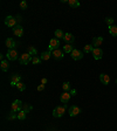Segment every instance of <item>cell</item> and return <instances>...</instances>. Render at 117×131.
<instances>
[{"instance_id": "obj_26", "label": "cell", "mask_w": 117, "mask_h": 131, "mask_svg": "<svg viewBox=\"0 0 117 131\" xmlns=\"http://www.w3.org/2000/svg\"><path fill=\"white\" fill-rule=\"evenodd\" d=\"M32 109H33V107H32V105H29V104H27V103H25V104H23V107H22V111H25L26 114H27V112H29Z\"/></svg>"}, {"instance_id": "obj_31", "label": "cell", "mask_w": 117, "mask_h": 131, "mask_svg": "<svg viewBox=\"0 0 117 131\" xmlns=\"http://www.w3.org/2000/svg\"><path fill=\"white\" fill-rule=\"evenodd\" d=\"M41 61H42V60H41V57L34 56L33 59H32V63H33V64H39V63L41 62Z\"/></svg>"}, {"instance_id": "obj_7", "label": "cell", "mask_w": 117, "mask_h": 131, "mask_svg": "<svg viewBox=\"0 0 117 131\" xmlns=\"http://www.w3.org/2000/svg\"><path fill=\"white\" fill-rule=\"evenodd\" d=\"M52 56H53L55 60H61V59H63V56H64V52L57 48V49L52 52Z\"/></svg>"}, {"instance_id": "obj_8", "label": "cell", "mask_w": 117, "mask_h": 131, "mask_svg": "<svg viewBox=\"0 0 117 131\" xmlns=\"http://www.w3.org/2000/svg\"><path fill=\"white\" fill-rule=\"evenodd\" d=\"M70 55L73 57V60H75V61L81 60V59L83 57V53L81 51H79V49H73V52L70 53Z\"/></svg>"}, {"instance_id": "obj_19", "label": "cell", "mask_w": 117, "mask_h": 131, "mask_svg": "<svg viewBox=\"0 0 117 131\" xmlns=\"http://www.w3.org/2000/svg\"><path fill=\"white\" fill-rule=\"evenodd\" d=\"M109 33L112 36H117V26L112 25V26H109Z\"/></svg>"}, {"instance_id": "obj_28", "label": "cell", "mask_w": 117, "mask_h": 131, "mask_svg": "<svg viewBox=\"0 0 117 131\" xmlns=\"http://www.w3.org/2000/svg\"><path fill=\"white\" fill-rule=\"evenodd\" d=\"M17 88H18V90L19 91H23L25 89H26V84L22 83V82H19V83L17 84Z\"/></svg>"}, {"instance_id": "obj_9", "label": "cell", "mask_w": 117, "mask_h": 131, "mask_svg": "<svg viewBox=\"0 0 117 131\" xmlns=\"http://www.w3.org/2000/svg\"><path fill=\"white\" fill-rule=\"evenodd\" d=\"M21 82V76L19 74H13L11 77V85L12 87H17V84Z\"/></svg>"}, {"instance_id": "obj_36", "label": "cell", "mask_w": 117, "mask_h": 131, "mask_svg": "<svg viewBox=\"0 0 117 131\" xmlns=\"http://www.w3.org/2000/svg\"><path fill=\"white\" fill-rule=\"evenodd\" d=\"M47 83V78H42L41 80V84H46Z\"/></svg>"}, {"instance_id": "obj_10", "label": "cell", "mask_w": 117, "mask_h": 131, "mask_svg": "<svg viewBox=\"0 0 117 131\" xmlns=\"http://www.w3.org/2000/svg\"><path fill=\"white\" fill-rule=\"evenodd\" d=\"M93 56L95 60H101L103 56V51L101 48H94L93 51Z\"/></svg>"}, {"instance_id": "obj_34", "label": "cell", "mask_w": 117, "mask_h": 131, "mask_svg": "<svg viewBox=\"0 0 117 131\" xmlns=\"http://www.w3.org/2000/svg\"><path fill=\"white\" fill-rule=\"evenodd\" d=\"M45 89V84H40L39 87H37V91H42Z\"/></svg>"}, {"instance_id": "obj_33", "label": "cell", "mask_w": 117, "mask_h": 131, "mask_svg": "<svg viewBox=\"0 0 117 131\" xmlns=\"http://www.w3.org/2000/svg\"><path fill=\"white\" fill-rule=\"evenodd\" d=\"M20 7H21V10H26V8H27V3H26V1H21V3H20Z\"/></svg>"}, {"instance_id": "obj_11", "label": "cell", "mask_w": 117, "mask_h": 131, "mask_svg": "<svg viewBox=\"0 0 117 131\" xmlns=\"http://www.w3.org/2000/svg\"><path fill=\"white\" fill-rule=\"evenodd\" d=\"M80 112H81V109L79 107H76V105H73V107L69 108V116L70 117H75V116H77Z\"/></svg>"}, {"instance_id": "obj_20", "label": "cell", "mask_w": 117, "mask_h": 131, "mask_svg": "<svg viewBox=\"0 0 117 131\" xmlns=\"http://www.w3.org/2000/svg\"><path fill=\"white\" fill-rule=\"evenodd\" d=\"M28 54H29L30 56H36V54H37V51H36V48L33 47V46H29L28 47Z\"/></svg>"}, {"instance_id": "obj_2", "label": "cell", "mask_w": 117, "mask_h": 131, "mask_svg": "<svg viewBox=\"0 0 117 131\" xmlns=\"http://www.w3.org/2000/svg\"><path fill=\"white\" fill-rule=\"evenodd\" d=\"M66 112V107H62V105H59L56 107L55 109L53 110V116L55 118H59V117H62L63 114Z\"/></svg>"}, {"instance_id": "obj_16", "label": "cell", "mask_w": 117, "mask_h": 131, "mask_svg": "<svg viewBox=\"0 0 117 131\" xmlns=\"http://www.w3.org/2000/svg\"><path fill=\"white\" fill-rule=\"evenodd\" d=\"M100 81L104 84V85H107V84L110 83V76L107 75V74H101L100 75Z\"/></svg>"}, {"instance_id": "obj_21", "label": "cell", "mask_w": 117, "mask_h": 131, "mask_svg": "<svg viewBox=\"0 0 117 131\" xmlns=\"http://www.w3.org/2000/svg\"><path fill=\"white\" fill-rule=\"evenodd\" d=\"M8 68H10V63H8L6 60L1 61V70H3V71H7V70H8Z\"/></svg>"}, {"instance_id": "obj_35", "label": "cell", "mask_w": 117, "mask_h": 131, "mask_svg": "<svg viewBox=\"0 0 117 131\" xmlns=\"http://www.w3.org/2000/svg\"><path fill=\"white\" fill-rule=\"evenodd\" d=\"M69 94L71 95V96H75V95H76V90H75V89H70V90H69Z\"/></svg>"}, {"instance_id": "obj_14", "label": "cell", "mask_w": 117, "mask_h": 131, "mask_svg": "<svg viewBox=\"0 0 117 131\" xmlns=\"http://www.w3.org/2000/svg\"><path fill=\"white\" fill-rule=\"evenodd\" d=\"M70 96H71V95L69 94V91H63V94L61 95V97H60L61 102L64 103V104H67L68 102H69V100H70Z\"/></svg>"}, {"instance_id": "obj_24", "label": "cell", "mask_w": 117, "mask_h": 131, "mask_svg": "<svg viewBox=\"0 0 117 131\" xmlns=\"http://www.w3.org/2000/svg\"><path fill=\"white\" fill-rule=\"evenodd\" d=\"M93 51H94V47L91 46V45H86L84 48H83L84 53H93Z\"/></svg>"}, {"instance_id": "obj_17", "label": "cell", "mask_w": 117, "mask_h": 131, "mask_svg": "<svg viewBox=\"0 0 117 131\" xmlns=\"http://www.w3.org/2000/svg\"><path fill=\"white\" fill-rule=\"evenodd\" d=\"M50 57H52V52L50 51H46V52H44V53L41 54V60L42 61L49 60Z\"/></svg>"}, {"instance_id": "obj_18", "label": "cell", "mask_w": 117, "mask_h": 131, "mask_svg": "<svg viewBox=\"0 0 117 131\" xmlns=\"http://www.w3.org/2000/svg\"><path fill=\"white\" fill-rule=\"evenodd\" d=\"M63 41H66V42H68V43L74 42L73 34H71V33H66V34H64V37H63Z\"/></svg>"}, {"instance_id": "obj_29", "label": "cell", "mask_w": 117, "mask_h": 131, "mask_svg": "<svg viewBox=\"0 0 117 131\" xmlns=\"http://www.w3.org/2000/svg\"><path fill=\"white\" fill-rule=\"evenodd\" d=\"M26 118V112L25 111L21 110L20 112H18V119H20V121H23Z\"/></svg>"}, {"instance_id": "obj_13", "label": "cell", "mask_w": 117, "mask_h": 131, "mask_svg": "<svg viewBox=\"0 0 117 131\" xmlns=\"http://www.w3.org/2000/svg\"><path fill=\"white\" fill-rule=\"evenodd\" d=\"M13 33L14 35H17V36H22L23 35V28L21 25H17V26L13 28Z\"/></svg>"}, {"instance_id": "obj_12", "label": "cell", "mask_w": 117, "mask_h": 131, "mask_svg": "<svg viewBox=\"0 0 117 131\" xmlns=\"http://www.w3.org/2000/svg\"><path fill=\"white\" fill-rule=\"evenodd\" d=\"M5 45L8 49H14V47H17V42L12 37H7V40L5 41Z\"/></svg>"}, {"instance_id": "obj_23", "label": "cell", "mask_w": 117, "mask_h": 131, "mask_svg": "<svg viewBox=\"0 0 117 131\" xmlns=\"http://www.w3.org/2000/svg\"><path fill=\"white\" fill-rule=\"evenodd\" d=\"M55 36L60 40V39H63V37H64V34H63V32H62L61 29H56V30H55Z\"/></svg>"}, {"instance_id": "obj_27", "label": "cell", "mask_w": 117, "mask_h": 131, "mask_svg": "<svg viewBox=\"0 0 117 131\" xmlns=\"http://www.w3.org/2000/svg\"><path fill=\"white\" fill-rule=\"evenodd\" d=\"M15 118H18V114H17V112H13V111H11L10 115L7 116V119H10V121L15 119Z\"/></svg>"}, {"instance_id": "obj_3", "label": "cell", "mask_w": 117, "mask_h": 131, "mask_svg": "<svg viewBox=\"0 0 117 131\" xmlns=\"http://www.w3.org/2000/svg\"><path fill=\"white\" fill-rule=\"evenodd\" d=\"M32 59H33V56H30L28 53H25V54H22V55L19 57V62H20V64L27 66V64L32 61Z\"/></svg>"}, {"instance_id": "obj_32", "label": "cell", "mask_w": 117, "mask_h": 131, "mask_svg": "<svg viewBox=\"0 0 117 131\" xmlns=\"http://www.w3.org/2000/svg\"><path fill=\"white\" fill-rule=\"evenodd\" d=\"M105 22L108 24V26H112L114 25V19L112 18H105Z\"/></svg>"}, {"instance_id": "obj_4", "label": "cell", "mask_w": 117, "mask_h": 131, "mask_svg": "<svg viewBox=\"0 0 117 131\" xmlns=\"http://www.w3.org/2000/svg\"><path fill=\"white\" fill-rule=\"evenodd\" d=\"M59 46H60V40H59V39H52V40L49 41L48 51H50V52L55 51V49H57V48H59Z\"/></svg>"}, {"instance_id": "obj_30", "label": "cell", "mask_w": 117, "mask_h": 131, "mask_svg": "<svg viewBox=\"0 0 117 131\" xmlns=\"http://www.w3.org/2000/svg\"><path fill=\"white\" fill-rule=\"evenodd\" d=\"M62 89H63V91H69L70 90V83L69 82H64V83L62 84Z\"/></svg>"}, {"instance_id": "obj_1", "label": "cell", "mask_w": 117, "mask_h": 131, "mask_svg": "<svg viewBox=\"0 0 117 131\" xmlns=\"http://www.w3.org/2000/svg\"><path fill=\"white\" fill-rule=\"evenodd\" d=\"M22 107H23V103L20 101V100H15V101L12 103V107H11V109H12V111L13 112H20L21 110H22Z\"/></svg>"}, {"instance_id": "obj_22", "label": "cell", "mask_w": 117, "mask_h": 131, "mask_svg": "<svg viewBox=\"0 0 117 131\" xmlns=\"http://www.w3.org/2000/svg\"><path fill=\"white\" fill-rule=\"evenodd\" d=\"M63 52L64 53H71L73 52V46L70 43H67L63 46Z\"/></svg>"}, {"instance_id": "obj_25", "label": "cell", "mask_w": 117, "mask_h": 131, "mask_svg": "<svg viewBox=\"0 0 117 131\" xmlns=\"http://www.w3.org/2000/svg\"><path fill=\"white\" fill-rule=\"evenodd\" d=\"M68 4H69L70 7H79L80 6V3L77 0H68Z\"/></svg>"}, {"instance_id": "obj_6", "label": "cell", "mask_w": 117, "mask_h": 131, "mask_svg": "<svg viewBox=\"0 0 117 131\" xmlns=\"http://www.w3.org/2000/svg\"><path fill=\"white\" fill-rule=\"evenodd\" d=\"M5 25L8 27H15L17 26V18L12 17V15H8V17L5 19Z\"/></svg>"}, {"instance_id": "obj_5", "label": "cell", "mask_w": 117, "mask_h": 131, "mask_svg": "<svg viewBox=\"0 0 117 131\" xmlns=\"http://www.w3.org/2000/svg\"><path fill=\"white\" fill-rule=\"evenodd\" d=\"M6 56H7V60H10V61H15L18 57H20V56H18L17 49H8Z\"/></svg>"}, {"instance_id": "obj_15", "label": "cell", "mask_w": 117, "mask_h": 131, "mask_svg": "<svg viewBox=\"0 0 117 131\" xmlns=\"http://www.w3.org/2000/svg\"><path fill=\"white\" fill-rule=\"evenodd\" d=\"M102 43H103V37L102 36H97V37H94L93 39V47L98 48Z\"/></svg>"}, {"instance_id": "obj_37", "label": "cell", "mask_w": 117, "mask_h": 131, "mask_svg": "<svg viewBox=\"0 0 117 131\" xmlns=\"http://www.w3.org/2000/svg\"><path fill=\"white\" fill-rule=\"evenodd\" d=\"M17 20H18V21H21V17H20V15L17 18Z\"/></svg>"}]
</instances>
